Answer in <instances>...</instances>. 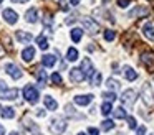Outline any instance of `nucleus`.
Wrapping results in <instances>:
<instances>
[{
  "label": "nucleus",
  "instance_id": "1",
  "mask_svg": "<svg viewBox=\"0 0 154 135\" xmlns=\"http://www.w3.org/2000/svg\"><path fill=\"white\" fill-rule=\"evenodd\" d=\"M23 97H25V101H28L30 104H35V102H38L40 92H38V89L35 87L33 84H27L23 87Z\"/></svg>",
  "mask_w": 154,
  "mask_h": 135
},
{
  "label": "nucleus",
  "instance_id": "2",
  "mask_svg": "<svg viewBox=\"0 0 154 135\" xmlns=\"http://www.w3.org/2000/svg\"><path fill=\"white\" fill-rule=\"evenodd\" d=\"M65 130H66V120H65V119L57 117L50 122V132L53 135H61Z\"/></svg>",
  "mask_w": 154,
  "mask_h": 135
},
{
  "label": "nucleus",
  "instance_id": "3",
  "mask_svg": "<svg viewBox=\"0 0 154 135\" xmlns=\"http://www.w3.org/2000/svg\"><path fill=\"white\" fill-rule=\"evenodd\" d=\"M136 92L133 91V89H126V91L123 92V95H121V102H123L126 107H133L134 102H136Z\"/></svg>",
  "mask_w": 154,
  "mask_h": 135
},
{
  "label": "nucleus",
  "instance_id": "4",
  "mask_svg": "<svg viewBox=\"0 0 154 135\" xmlns=\"http://www.w3.org/2000/svg\"><path fill=\"white\" fill-rule=\"evenodd\" d=\"M5 71H7V74L10 76L12 79H20L22 76H23V71H22L17 64H14V63H8V64L5 66Z\"/></svg>",
  "mask_w": 154,
  "mask_h": 135
},
{
  "label": "nucleus",
  "instance_id": "5",
  "mask_svg": "<svg viewBox=\"0 0 154 135\" xmlns=\"http://www.w3.org/2000/svg\"><path fill=\"white\" fill-rule=\"evenodd\" d=\"M81 23H83V26L90 33H98L100 31V25H98L93 18H90V16H83V18H81Z\"/></svg>",
  "mask_w": 154,
  "mask_h": 135
},
{
  "label": "nucleus",
  "instance_id": "6",
  "mask_svg": "<svg viewBox=\"0 0 154 135\" xmlns=\"http://www.w3.org/2000/svg\"><path fill=\"white\" fill-rule=\"evenodd\" d=\"M81 71H83V74H85V78H88V79H91V76L94 74V68H93V64H91V61L88 58H85L83 61H81Z\"/></svg>",
  "mask_w": 154,
  "mask_h": 135
},
{
  "label": "nucleus",
  "instance_id": "7",
  "mask_svg": "<svg viewBox=\"0 0 154 135\" xmlns=\"http://www.w3.org/2000/svg\"><path fill=\"white\" fill-rule=\"evenodd\" d=\"M17 97H18V89H15V87L14 89L5 87L0 91V99H4V101H14Z\"/></svg>",
  "mask_w": 154,
  "mask_h": 135
},
{
  "label": "nucleus",
  "instance_id": "8",
  "mask_svg": "<svg viewBox=\"0 0 154 135\" xmlns=\"http://www.w3.org/2000/svg\"><path fill=\"white\" fill-rule=\"evenodd\" d=\"M2 16H4L5 22L10 23V25L17 23V20H18V15H17V13H15L12 8H5V10H4V13H2Z\"/></svg>",
  "mask_w": 154,
  "mask_h": 135
},
{
  "label": "nucleus",
  "instance_id": "9",
  "mask_svg": "<svg viewBox=\"0 0 154 135\" xmlns=\"http://www.w3.org/2000/svg\"><path fill=\"white\" fill-rule=\"evenodd\" d=\"M70 79L73 82H81L85 79V74H83V71H81L80 68H73L70 71Z\"/></svg>",
  "mask_w": 154,
  "mask_h": 135
},
{
  "label": "nucleus",
  "instance_id": "10",
  "mask_svg": "<svg viewBox=\"0 0 154 135\" xmlns=\"http://www.w3.org/2000/svg\"><path fill=\"white\" fill-rule=\"evenodd\" d=\"M33 56H35V48L33 46H27V48L22 51V59H23L25 63H30L32 59H33Z\"/></svg>",
  "mask_w": 154,
  "mask_h": 135
},
{
  "label": "nucleus",
  "instance_id": "11",
  "mask_svg": "<svg viewBox=\"0 0 154 135\" xmlns=\"http://www.w3.org/2000/svg\"><path fill=\"white\" fill-rule=\"evenodd\" d=\"M93 101V95L91 94H83V95H76L75 97V104L76 105H88Z\"/></svg>",
  "mask_w": 154,
  "mask_h": 135
},
{
  "label": "nucleus",
  "instance_id": "12",
  "mask_svg": "<svg viewBox=\"0 0 154 135\" xmlns=\"http://www.w3.org/2000/svg\"><path fill=\"white\" fill-rule=\"evenodd\" d=\"M37 18H38V10L35 8V7H32V8L25 13V20H27L28 23H35Z\"/></svg>",
  "mask_w": 154,
  "mask_h": 135
},
{
  "label": "nucleus",
  "instance_id": "13",
  "mask_svg": "<svg viewBox=\"0 0 154 135\" xmlns=\"http://www.w3.org/2000/svg\"><path fill=\"white\" fill-rule=\"evenodd\" d=\"M143 99L146 104H152V91H151V87L147 84L143 86Z\"/></svg>",
  "mask_w": 154,
  "mask_h": 135
},
{
  "label": "nucleus",
  "instance_id": "14",
  "mask_svg": "<svg viewBox=\"0 0 154 135\" xmlns=\"http://www.w3.org/2000/svg\"><path fill=\"white\" fill-rule=\"evenodd\" d=\"M42 63H43V66H47V68H53L55 63H57V58H55V54H45L43 58H42Z\"/></svg>",
  "mask_w": 154,
  "mask_h": 135
},
{
  "label": "nucleus",
  "instance_id": "15",
  "mask_svg": "<svg viewBox=\"0 0 154 135\" xmlns=\"http://www.w3.org/2000/svg\"><path fill=\"white\" fill-rule=\"evenodd\" d=\"M43 101H45V107L48 109V110H55V109L58 107V104H57V101H55L51 95H45L43 97Z\"/></svg>",
  "mask_w": 154,
  "mask_h": 135
},
{
  "label": "nucleus",
  "instance_id": "16",
  "mask_svg": "<svg viewBox=\"0 0 154 135\" xmlns=\"http://www.w3.org/2000/svg\"><path fill=\"white\" fill-rule=\"evenodd\" d=\"M124 76H126L128 81H134V79L137 78V72L134 71L131 66H124Z\"/></svg>",
  "mask_w": 154,
  "mask_h": 135
},
{
  "label": "nucleus",
  "instance_id": "17",
  "mask_svg": "<svg viewBox=\"0 0 154 135\" xmlns=\"http://www.w3.org/2000/svg\"><path fill=\"white\" fill-rule=\"evenodd\" d=\"M37 79H38V86H40V87H45V86H47V72H45L43 69H38Z\"/></svg>",
  "mask_w": 154,
  "mask_h": 135
},
{
  "label": "nucleus",
  "instance_id": "18",
  "mask_svg": "<svg viewBox=\"0 0 154 135\" xmlns=\"http://www.w3.org/2000/svg\"><path fill=\"white\" fill-rule=\"evenodd\" d=\"M146 13H147L146 7H136L134 10L129 12V18H134V16H139V15H146Z\"/></svg>",
  "mask_w": 154,
  "mask_h": 135
},
{
  "label": "nucleus",
  "instance_id": "19",
  "mask_svg": "<svg viewBox=\"0 0 154 135\" xmlns=\"http://www.w3.org/2000/svg\"><path fill=\"white\" fill-rule=\"evenodd\" d=\"M15 36H17V40L18 41H22V43H28L32 40V35L30 33H23L22 30H18L17 33H15Z\"/></svg>",
  "mask_w": 154,
  "mask_h": 135
},
{
  "label": "nucleus",
  "instance_id": "20",
  "mask_svg": "<svg viewBox=\"0 0 154 135\" xmlns=\"http://www.w3.org/2000/svg\"><path fill=\"white\" fill-rule=\"evenodd\" d=\"M0 114H2L4 119H14L15 117V109L14 107H4Z\"/></svg>",
  "mask_w": 154,
  "mask_h": 135
},
{
  "label": "nucleus",
  "instance_id": "21",
  "mask_svg": "<svg viewBox=\"0 0 154 135\" xmlns=\"http://www.w3.org/2000/svg\"><path fill=\"white\" fill-rule=\"evenodd\" d=\"M143 31L149 40H154V26L151 25V23H146V25L143 26Z\"/></svg>",
  "mask_w": 154,
  "mask_h": 135
},
{
  "label": "nucleus",
  "instance_id": "22",
  "mask_svg": "<svg viewBox=\"0 0 154 135\" xmlns=\"http://www.w3.org/2000/svg\"><path fill=\"white\" fill-rule=\"evenodd\" d=\"M81 36H83V30H81V28H73V30H71V40H73L75 43L80 41Z\"/></svg>",
  "mask_w": 154,
  "mask_h": 135
},
{
  "label": "nucleus",
  "instance_id": "23",
  "mask_svg": "<svg viewBox=\"0 0 154 135\" xmlns=\"http://www.w3.org/2000/svg\"><path fill=\"white\" fill-rule=\"evenodd\" d=\"M66 59H68V61H76V59H78V49L76 48H70V49H68Z\"/></svg>",
  "mask_w": 154,
  "mask_h": 135
},
{
  "label": "nucleus",
  "instance_id": "24",
  "mask_svg": "<svg viewBox=\"0 0 154 135\" xmlns=\"http://www.w3.org/2000/svg\"><path fill=\"white\" fill-rule=\"evenodd\" d=\"M111 112H113V105H111V102H103V105H101V114L109 115Z\"/></svg>",
  "mask_w": 154,
  "mask_h": 135
},
{
  "label": "nucleus",
  "instance_id": "25",
  "mask_svg": "<svg viewBox=\"0 0 154 135\" xmlns=\"http://www.w3.org/2000/svg\"><path fill=\"white\" fill-rule=\"evenodd\" d=\"M113 115L116 119H126L128 115H126V110H124L123 107H118V109H113Z\"/></svg>",
  "mask_w": 154,
  "mask_h": 135
},
{
  "label": "nucleus",
  "instance_id": "26",
  "mask_svg": "<svg viewBox=\"0 0 154 135\" xmlns=\"http://www.w3.org/2000/svg\"><path fill=\"white\" fill-rule=\"evenodd\" d=\"M106 86H108V89H111V92L116 91V89H119V82H118L116 79H108Z\"/></svg>",
  "mask_w": 154,
  "mask_h": 135
},
{
  "label": "nucleus",
  "instance_id": "27",
  "mask_svg": "<svg viewBox=\"0 0 154 135\" xmlns=\"http://www.w3.org/2000/svg\"><path fill=\"white\" fill-rule=\"evenodd\" d=\"M37 43H38V46H40V49H47L48 48V41H47V38H45L43 35H40L37 38Z\"/></svg>",
  "mask_w": 154,
  "mask_h": 135
},
{
  "label": "nucleus",
  "instance_id": "28",
  "mask_svg": "<svg viewBox=\"0 0 154 135\" xmlns=\"http://www.w3.org/2000/svg\"><path fill=\"white\" fill-rule=\"evenodd\" d=\"M101 128H103L104 132L111 130V128H114V122H113V120H103V124H101Z\"/></svg>",
  "mask_w": 154,
  "mask_h": 135
},
{
  "label": "nucleus",
  "instance_id": "29",
  "mask_svg": "<svg viewBox=\"0 0 154 135\" xmlns=\"http://www.w3.org/2000/svg\"><path fill=\"white\" fill-rule=\"evenodd\" d=\"M90 82H91L93 86H100V82H101V74H100V72H94V74L91 76Z\"/></svg>",
  "mask_w": 154,
  "mask_h": 135
},
{
  "label": "nucleus",
  "instance_id": "30",
  "mask_svg": "<svg viewBox=\"0 0 154 135\" xmlns=\"http://www.w3.org/2000/svg\"><path fill=\"white\" fill-rule=\"evenodd\" d=\"M143 63H144V64H147V66H151V64L154 63V56L144 53V54H143Z\"/></svg>",
  "mask_w": 154,
  "mask_h": 135
},
{
  "label": "nucleus",
  "instance_id": "31",
  "mask_svg": "<svg viewBox=\"0 0 154 135\" xmlns=\"http://www.w3.org/2000/svg\"><path fill=\"white\" fill-rule=\"evenodd\" d=\"M103 97H104V102L116 101V94H114V92H103Z\"/></svg>",
  "mask_w": 154,
  "mask_h": 135
},
{
  "label": "nucleus",
  "instance_id": "32",
  "mask_svg": "<svg viewBox=\"0 0 154 135\" xmlns=\"http://www.w3.org/2000/svg\"><path fill=\"white\" fill-rule=\"evenodd\" d=\"M114 36H116V33H114L113 30H106V31H104V40H106V41H113Z\"/></svg>",
  "mask_w": 154,
  "mask_h": 135
},
{
  "label": "nucleus",
  "instance_id": "33",
  "mask_svg": "<svg viewBox=\"0 0 154 135\" xmlns=\"http://www.w3.org/2000/svg\"><path fill=\"white\" fill-rule=\"evenodd\" d=\"M50 79H51V82H53V84H61V76H60V72H53V74L50 76Z\"/></svg>",
  "mask_w": 154,
  "mask_h": 135
},
{
  "label": "nucleus",
  "instance_id": "34",
  "mask_svg": "<svg viewBox=\"0 0 154 135\" xmlns=\"http://www.w3.org/2000/svg\"><path fill=\"white\" fill-rule=\"evenodd\" d=\"M128 125H129V128H133V130H136L137 128V122L134 117H128Z\"/></svg>",
  "mask_w": 154,
  "mask_h": 135
},
{
  "label": "nucleus",
  "instance_id": "35",
  "mask_svg": "<svg viewBox=\"0 0 154 135\" xmlns=\"http://www.w3.org/2000/svg\"><path fill=\"white\" fill-rule=\"evenodd\" d=\"M129 2H131V0H118V5H119L121 8H124V7L129 5Z\"/></svg>",
  "mask_w": 154,
  "mask_h": 135
},
{
  "label": "nucleus",
  "instance_id": "36",
  "mask_svg": "<svg viewBox=\"0 0 154 135\" xmlns=\"http://www.w3.org/2000/svg\"><path fill=\"white\" fill-rule=\"evenodd\" d=\"M88 134H90V135H100V130L94 128V127H90V128H88Z\"/></svg>",
  "mask_w": 154,
  "mask_h": 135
},
{
  "label": "nucleus",
  "instance_id": "37",
  "mask_svg": "<svg viewBox=\"0 0 154 135\" xmlns=\"http://www.w3.org/2000/svg\"><path fill=\"white\" fill-rule=\"evenodd\" d=\"M37 115H38V117H45V110H42V109H38V110H37Z\"/></svg>",
  "mask_w": 154,
  "mask_h": 135
},
{
  "label": "nucleus",
  "instance_id": "38",
  "mask_svg": "<svg viewBox=\"0 0 154 135\" xmlns=\"http://www.w3.org/2000/svg\"><path fill=\"white\" fill-rule=\"evenodd\" d=\"M70 2H71V5H73V7H76L78 3H80V0H70Z\"/></svg>",
  "mask_w": 154,
  "mask_h": 135
},
{
  "label": "nucleus",
  "instance_id": "39",
  "mask_svg": "<svg viewBox=\"0 0 154 135\" xmlns=\"http://www.w3.org/2000/svg\"><path fill=\"white\" fill-rule=\"evenodd\" d=\"M12 2H15V3H25V2H28V0H12Z\"/></svg>",
  "mask_w": 154,
  "mask_h": 135
},
{
  "label": "nucleus",
  "instance_id": "40",
  "mask_svg": "<svg viewBox=\"0 0 154 135\" xmlns=\"http://www.w3.org/2000/svg\"><path fill=\"white\" fill-rule=\"evenodd\" d=\"M4 134H5V128L2 127V125H0V135H4Z\"/></svg>",
  "mask_w": 154,
  "mask_h": 135
},
{
  "label": "nucleus",
  "instance_id": "41",
  "mask_svg": "<svg viewBox=\"0 0 154 135\" xmlns=\"http://www.w3.org/2000/svg\"><path fill=\"white\" fill-rule=\"evenodd\" d=\"M0 54H4V48L2 46H0Z\"/></svg>",
  "mask_w": 154,
  "mask_h": 135
},
{
  "label": "nucleus",
  "instance_id": "42",
  "mask_svg": "<svg viewBox=\"0 0 154 135\" xmlns=\"http://www.w3.org/2000/svg\"><path fill=\"white\" fill-rule=\"evenodd\" d=\"M10 135H18V134H17V132H12V134H10Z\"/></svg>",
  "mask_w": 154,
  "mask_h": 135
},
{
  "label": "nucleus",
  "instance_id": "43",
  "mask_svg": "<svg viewBox=\"0 0 154 135\" xmlns=\"http://www.w3.org/2000/svg\"><path fill=\"white\" fill-rule=\"evenodd\" d=\"M78 135H86V134H83V132H81V134H78Z\"/></svg>",
  "mask_w": 154,
  "mask_h": 135
},
{
  "label": "nucleus",
  "instance_id": "44",
  "mask_svg": "<svg viewBox=\"0 0 154 135\" xmlns=\"http://www.w3.org/2000/svg\"><path fill=\"white\" fill-rule=\"evenodd\" d=\"M0 112H2V105H0Z\"/></svg>",
  "mask_w": 154,
  "mask_h": 135
},
{
  "label": "nucleus",
  "instance_id": "45",
  "mask_svg": "<svg viewBox=\"0 0 154 135\" xmlns=\"http://www.w3.org/2000/svg\"><path fill=\"white\" fill-rule=\"evenodd\" d=\"M118 135H124V134H118Z\"/></svg>",
  "mask_w": 154,
  "mask_h": 135
},
{
  "label": "nucleus",
  "instance_id": "46",
  "mask_svg": "<svg viewBox=\"0 0 154 135\" xmlns=\"http://www.w3.org/2000/svg\"><path fill=\"white\" fill-rule=\"evenodd\" d=\"M37 135H42V134H37Z\"/></svg>",
  "mask_w": 154,
  "mask_h": 135
},
{
  "label": "nucleus",
  "instance_id": "47",
  "mask_svg": "<svg viewBox=\"0 0 154 135\" xmlns=\"http://www.w3.org/2000/svg\"><path fill=\"white\" fill-rule=\"evenodd\" d=\"M0 3H2V0H0Z\"/></svg>",
  "mask_w": 154,
  "mask_h": 135
},
{
  "label": "nucleus",
  "instance_id": "48",
  "mask_svg": "<svg viewBox=\"0 0 154 135\" xmlns=\"http://www.w3.org/2000/svg\"><path fill=\"white\" fill-rule=\"evenodd\" d=\"M152 135H154V134H152Z\"/></svg>",
  "mask_w": 154,
  "mask_h": 135
}]
</instances>
